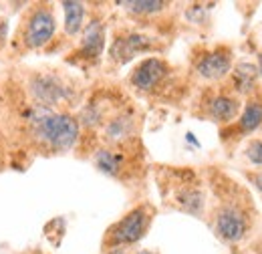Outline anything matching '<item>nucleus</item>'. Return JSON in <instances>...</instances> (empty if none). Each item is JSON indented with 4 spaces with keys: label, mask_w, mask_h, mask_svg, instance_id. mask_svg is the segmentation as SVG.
<instances>
[{
    "label": "nucleus",
    "mask_w": 262,
    "mask_h": 254,
    "mask_svg": "<svg viewBox=\"0 0 262 254\" xmlns=\"http://www.w3.org/2000/svg\"><path fill=\"white\" fill-rule=\"evenodd\" d=\"M18 127L27 141L40 154H63L79 141V121L71 113L27 103L20 107Z\"/></svg>",
    "instance_id": "obj_1"
},
{
    "label": "nucleus",
    "mask_w": 262,
    "mask_h": 254,
    "mask_svg": "<svg viewBox=\"0 0 262 254\" xmlns=\"http://www.w3.org/2000/svg\"><path fill=\"white\" fill-rule=\"evenodd\" d=\"M55 32H57V18L51 4L47 2L31 4L20 18V25L14 32L10 49L16 55L45 49L53 40Z\"/></svg>",
    "instance_id": "obj_2"
},
{
    "label": "nucleus",
    "mask_w": 262,
    "mask_h": 254,
    "mask_svg": "<svg viewBox=\"0 0 262 254\" xmlns=\"http://www.w3.org/2000/svg\"><path fill=\"white\" fill-rule=\"evenodd\" d=\"M25 95L34 105H42L59 111V107L75 101V87L67 77L57 71L36 69V71H27L25 75Z\"/></svg>",
    "instance_id": "obj_3"
},
{
    "label": "nucleus",
    "mask_w": 262,
    "mask_h": 254,
    "mask_svg": "<svg viewBox=\"0 0 262 254\" xmlns=\"http://www.w3.org/2000/svg\"><path fill=\"white\" fill-rule=\"evenodd\" d=\"M154 218V210L149 206H139L133 208L125 218H121L115 226H111V230L107 232V240L105 244L109 248L113 246H129L135 244L137 240L143 238L145 230L149 228V222Z\"/></svg>",
    "instance_id": "obj_4"
},
{
    "label": "nucleus",
    "mask_w": 262,
    "mask_h": 254,
    "mask_svg": "<svg viewBox=\"0 0 262 254\" xmlns=\"http://www.w3.org/2000/svg\"><path fill=\"white\" fill-rule=\"evenodd\" d=\"M154 49H156V40L151 36H147L143 32H123L113 40L109 55L115 63L123 65L131 61L133 57H137L141 53H149Z\"/></svg>",
    "instance_id": "obj_5"
},
{
    "label": "nucleus",
    "mask_w": 262,
    "mask_h": 254,
    "mask_svg": "<svg viewBox=\"0 0 262 254\" xmlns=\"http://www.w3.org/2000/svg\"><path fill=\"white\" fill-rule=\"evenodd\" d=\"M167 73H169V67L164 59L149 57L141 61L131 73V85L143 93H149L160 87V83L167 77Z\"/></svg>",
    "instance_id": "obj_6"
},
{
    "label": "nucleus",
    "mask_w": 262,
    "mask_h": 254,
    "mask_svg": "<svg viewBox=\"0 0 262 254\" xmlns=\"http://www.w3.org/2000/svg\"><path fill=\"white\" fill-rule=\"evenodd\" d=\"M214 228H216V234L224 242H238L246 232V218L242 216V212L238 208L224 206L216 214Z\"/></svg>",
    "instance_id": "obj_7"
},
{
    "label": "nucleus",
    "mask_w": 262,
    "mask_h": 254,
    "mask_svg": "<svg viewBox=\"0 0 262 254\" xmlns=\"http://www.w3.org/2000/svg\"><path fill=\"white\" fill-rule=\"evenodd\" d=\"M103 49H105V25L99 18H93L83 29L77 57L83 59V61H97L101 53H103Z\"/></svg>",
    "instance_id": "obj_8"
},
{
    "label": "nucleus",
    "mask_w": 262,
    "mask_h": 254,
    "mask_svg": "<svg viewBox=\"0 0 262 254\" xmlns=\"http://www.w3.org/2000/svg\"><path fill=\"white\" fill-rule=\"evenodd\" d=\"M230 67H232V57H230L228 51L216 49V51L200 57V61L196 63V71L200 77H204L208 81H216L228 73Z\"/></svg>",
    "instance_id": "obj_9"
},
{
    "label": "nucleus",
    "mask_w": 262,
    "mask_h": 254,
    "mask_svg": "<svg viewBox=\"0 0 262 254\" xmlns=\"http://www.w3.org/2000/svg\"><path fill=\"white\" fill-rule=\"evenodd\" d=\"M135 133V119L131 113H117L103 125V137L109 145H121Z\"/></svg>",
    "instance_id": "obj_10"
},
{
    "label": "nucleus",
    "mask_w": 262,
    "mask_h": 254,
    "mask_svg": "<svg viewBox=\"0 0 262 254\" xmlns=\"http://www.w3.org/2000/svg\"><path fill=\"white\" fill-rule=\"evenodd\" d=\"M63 10H65V34L67 36H77L83 31V20H85V4L83 2H71L65 0L61 2Z\"/></svg>",
    "instance_id": "obj_11"
},
{
    "label": "nucleus",
    "mask_w": 262,
    "mask_h": 254,
    "mask_svg": "<svg viewBox=\"0 0 262 254\" xmlns=\"http://www.w3.org/2000/svg\"><path fill=\"white\" fill-rule=\"evenodd\" d=\"M236 113H238V103L228 95H218L208 103V115L214 121L226 123V121L236 117Z\"/></svg>",
    "instance_id": "obj_12"
},
{
    "label": "nucleus",
    "mask_w": 262,
    "mask_h": 254,
    "mask_svg": "<svg viewBox=\"0 0 262 254\" xmlns=\"http://www.w3.org/2000/svg\"><path fill=\"white\" fill-rule=\"evenodd\" d=\"M95 165L107 176H119L123 170V156L113 150H99L95 152Z\"/></svg>",
    "instance_id": "obj_13"
},
{
    "label": "nucleus",
    "mask_w": 262,
    "mask_h": 254,
    "mask_svg": "<svg viewBox=\"0 0 262 254\" xmlns=\"http://www.w3.org/2000/svg\"><path fill=\"white\" fill-rule=\"evenodd\" d=\"M256 77H258V71H256V67H254V65L242 63V65H238V67H236L234 79H236V85H238V89H240L242 93H248V91L252 89V85H254Z\"/></svg>",
    "instance_id": "obj_14"
},
{
    "label": "nucleus",
    "mask_w": 262,
    "mask_h": 254,
    "mask_svg": "<svg viewBox=\"0 0 262 254\" xmlns=\"http://www.w3.org/2000/svg\"><path fill=\"white\" fill-rule=\"evenodd\" d=\"M119 6H125V10L141 16V14H158L167 4L158 0H133V2H119Z\"/></svg>",
    "instance_id": "obj_15"
},
{
    "label": "nucleus",
    "mask_w": 262,
    "mask_h": 254,
    "mask_svg": "<svg viewBox=\"0 0 262 254\" xmlns=\"http://www.w3.org/2000/svg\"><path fill=\"white\" fill-rule=\"evenodd\" d=\"M262 123V105L260 103H248L242 117H240V127L242 131H254Z\"/></svg>",
    "instance_id": "obj_16"
},
{
    "label": "nucleus",
    "mask_w": 262,
    "mask_h": 254,
    "mask_svg": "<svg viewBox=\"0 0 262 254\" xmlns=\"http://www.w3.org/2000/svg\"><path fill=\"white\" fill-rule=\"evenodd\" d=\"M246 156L252 163L256 165H262V141H252L246 150Z\"/></svg>",
    "instance_id": "obj_17"
},
{
    "label": "nucleus",
    "mask_w": 262,
    "mask_h": 254,
    "mask_svg": "<svg viewBox=\"0 0 262 254\" xmlns=\"http://www.w3.org/2000/svg\"><path fill=\"white\" fill-rule=\"evenodd\" d=\"M6 38H8V25H6V20H2L0 23V49L6 47Z\"/></svg>",
    "instance_id": "obj_18"
},
{
    "label": "nucleus",
    "mask_w": 262,
    "mask_h": 254,
    "mask_svg": "<svg viewBox=\"0 0 262 254\" xmlns=\"http://www.w3.org/2000/svg\"><path fill=\"white\" fill-rule=\"evenodd\" d=\"M105 254H129V250H127V246H113Z\"/></svg>",
    "instance_id": "obj_19"
},
{
    "label": "nucleus",
    "mask_w": 262,
    "mask_h": 254,
    "mask_svg": "<svg viewBox=\"0 0 262 254\" xmlns=\"http://www.w3.org/2000/svg\"><path fill=\"white\" fill-rule=\"evenodd\" d=\"M252 180H254V184H256V188L262 192V174H258V176H252Z\"/></svg>",
    "instance_id": "obj_20"
},
{
    "label": "nucleus",
    "mask_w": 262,
    "mask_h": 254,
    "mask_svg": "<svg viewBox=\"0 0 262 254\" xmlns=\"http://www.w3.org/2000/svg\"><path fill=\"white\" fill-rule=\"evenodd\" d=\"M258 73L262 75V55H260V67H258Z\"/></svg>",
    "instance_id": "obj_21"
},
{
    "label": "nucleus",
    "mask_w": 262,
    "mask_h": 254,
    "mask_svg": "<svg viewBox=\"0 0 262 254\" xmlns=\"http://www.w3.org/2000/svg\"><path fill=\"white\" fill-rule=\"evenodd\" d=\"M0 170H2V154H0Z\"/></svg>",
    "instance_id": "obj_22"
}]
</instances>
